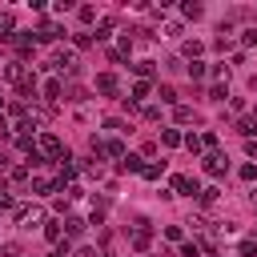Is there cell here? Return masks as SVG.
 <instances>
[{"mask_svg": "<svg viewBox=\"0 0 257 257\" xmlns=\"http://www.w3.org/2000/svg\"><path fill=\"white\" fill-rule=\"evenodd\" d=\"M12 221H16L20 229H32V225H44V213H40L36 205H16V209H12Z\"/></svg>", "mask_w": 257, "mask_h": 257, "instance_id": "6da1fadb", "label": "cell"}, {"mask_svg": "<svg viewBox=\"0 0 257 257\" xmlns=\"http://www.w3.org/2000/svg\"><path fill=\"white\" fill-rule=\"evenodd\" d=\"M36 153H44V157H56V161H60V157H68V153H64V145H60L52 133H40V137H36Z\"/></svg>", "mask_w": 257, "mask_h": 257, "instance_id": "7a4b0ae2", "label": "cell"}, {"mask_svg": "<svg viewBox=\"0 0 257 257\" xmlns=\"http://www.w3.org/2000/svg\"><path fill=\"white\" fill-rule=\"evenodd\" d=\"M205 173H209V177H221V173H229V161H225V153L209 149V153H205Z\"/></svg>", "mask_w": 257, "mask_h": 257, "instance_id": "3957f363", "label": "cell"}, {"mask_svg": "<svg viewBox=\"0 0 257 257\" xmlns=\"http://www.w3.org/2000/svg\"><path fill=\"white\" fill-rule=\"evenodd\" d=\"M52 64H56V72H60V76H76V56H72V52H64V48H60Z\"/></svg>", "mask_w": 257, "mask_h": 257, "instance_id": "277c9868", "label": "cell"}, {"mask_svg": "<svg viewBox=\"0 0 257 257\" xmlns=\"http://www.w3.org/2000/svg\"><path fill=\"white\" fill-rule=\"evenodd\" d=\"M96 88H100L104 96H116V92H120V80H116L112 72H100V76H96Z\"/></svg>", "mask_w": 257, "mask_h": 257, "instance_id": "5b68a950", "label": "cell"}, {"mask_svg": "<svg viewBox=\"0 0 257 257\" xmlns=\"http://www.w3.org/2000/svg\"><path fill=\"white\" fill-rule=\"evenodd\" d=\"M173 189H177V193H189V197H197V193H201V185H197L193 177H173Z\"/></svg>", "mask_w": 257, "mask_h": 257, "instance_id": "8992f818", "label": "cell"}, {"mask_svg": "<svg viewBox=\"0 0 257 257\" xmlns=\"http://www.w3.org/2000/svg\"><path fill=\"white\" fill-rule=\"evenodd\" d=\"M56 36H60V28H56L52 20H40V24H36V40H56Z\"/></svg>", "mask_w": 257, "mask_h": 257, "instance_id": "52a82bcc", "label": "cell"}, {"mask_svg": "<svg viewBox=\"0 0 257 257\" xmlns=\"http://www.w3.org/2000/svg\"><path fill=\"white\" fill-rule=\"evenodd\" d=\"M24 76H28V68H24V64H20V60H12V64H8V68H4V80H12V84H20V80H24Z\"/></svg>", "mask_w": 257, "mask_h": 257, "instance_id": "ba28073f", "label": "cell"}, {"mask_svg": "<svg viewBox=\"0 0 257 257\" xmlns=\"http://www.w3.org/2000/svg\"><path fill=\"white\" fill-rule=\"evenodd\" d=\"M149 241H153L149 221H141V225H137V233H133V245H137V249H149Z\"/></svg>", "mask_w": 257, "mask_h": 257, "instance_id": "9c48e42d", "label": "cell"}, {"mask_svg": "<svg viewBox=\"0 0 257 257\" xmlns=\"http://www.w3.org/2000/svg\"><path fill=\"white\" fill-rule=\"evenodd\" d=\"M181 16H185V20H201V16H205V8H201L197 0H185V4H181Z\"/></svg>", "mask_w": 257, "mask_h": 257, "instance_id": "30bf717a", "label": "cell"}, {"mask_svg": "<svg viewBox=\"0 0 257 257\" xmlns=\"http://www.w3.org/2000/svg\"><path fill=\"white\" fill-rule=\"evenodd\" d=\"M133 72H137L141 80H149V76L157 72V64H153V60H137V64H133Z\"/></svg>", "mask_w": 257, "mask_h": 257, "instance_id": "8fae6325", "label": "cell"}, {"mask_svg": "<svg viewBox=\"0 0 257 257\" xmlns=\"http://www.w3.org/2000/svg\"><path fill=\"white\" fill-rule=\"evenodd\" d=\"M16 88H20V96H36V76L28 72V76H24V80H20Z\"/></svg>", "mask_w": 257, "mask_h": 257, "instance_id": "7c38bea8", "label": "cell"}, {"mask_svg": "<svg viewBox=\"0 0 257 257\" xmlns=\"http://www.w3.org/2000/svg\"><path fill=\"white\" fill-rule=\"evenodd\" d=\"M60 92H64V84H60V80H44V100H56Z\"/></svg>", "mask_w": 257, "mask_h": 257, "instance_id": "4fadbf2b", "label": "cell"}, {"mask_svg": "<svg viewBox=\"0 0 257 257\" xmlns=\"http://www.w3.org/2000/svg\"><path fill=\"white\" fill-rule=\"evenodd\" d=\"M149 92H153V88H149V80H137V84H133V104H141Z\"/></svg>", "mask_w": 257, "mask_h": 257, "instance_id": "5bb4252c", "label": "cell"}, {"mask_svg": "<svg viewBox=\"0 0 257 257\" xmlns=\"http://www.w3.org/2000/svg\"><path fill=\"white\" fill-rule=\"evenodd\" d=\"M237 133H241V137H253V133H257V120H253V116H241V120H237Z\"/></svg>", "mask_w": 257, "mask_h": 257, "instance_id": "9a60e30c", "label": "cell"}, {"mask_svg": "<svg viewBox=\"0 0 257 257\" xmlns=\"http://www.w3.org/2000/svg\"><path fill=\"white\" fill-rule=\"evenodd\" d=\"M181 145H185V149H189L193 157H197V153H205V145H201V137H197V133H189V137H185Z\"/></svg>", "mask_w": 257, "mask_h": 257, "instance_id": "2e32d148", "label": "cell"}, {"mask_svg": "<svg viewBox=\"0 0 257 257\" xmlns=\"http://www.w3.org/2000/svg\"><path fill=\"white\" fill-rule=\"evenodd\" d=\"M120 169H124V173H141V157L124 153V157H120Z\"/></svg>", "mask_w": 257, "mask_h": 257, "instance_id": "e0dca14e", "label": "cell"}, {"mask_svg": "<svg viewBox=\"0 0 257 257\" xmlns=\"http://www.w3.org/2000/svg\"><path fill=\"white\" fill-rule=\"evenodd\" d=\"M64 233H68V237H80V233H84V221H80V217H68V221H64Z\"/></svg>", "mask_w": 257, "mask_h": 257, "instance_id": "ac0fdd59", "label": "cell"}, {"mask_svg": "<svg viewBox=\"0 0 257 257\" xmlns=\"http://www.w3.org/2000/svg\"><path fill=\"white\" fill-rule=\"evenodd\" d=\"M173 116H177V120H181V124H189V120H193V116H197V112H193V108H189V104H177V108H173Z\"/></svg>", "mask_w": 257, "mask_h": 257, "instance_id": "d6986e66", "label": "cell"}, {"mask_svg": "<svg viewBox=\"0 0 257 257\" xmlns=\"http://www.w3.org/2000/svg\"><path fill=\"white\" fill-rule=\"evenodd\" d=\"M161 141H165V145H169V149H177V145H181V141H185V137H181V133H177V128H165V133H161Z\"/></svg>", "mask_w": 257, "mask_h": 257, "instance_id": "ffe728a7", "label": "cell"}, {"mask_svg": "<svg viewBox=\"0 0 257 257\" xmlns=\"http://www.w3.org/2000/svg\"><path fill=\"white\" fill-rule=\"evenodd\" d=\"M217 197H221V189H213V185H209V189H201V193H197V201H201V205H213V201H217Z\"/></svg>", "mask_w": 257, "mask_h": 257, "instance_id": "44dd1931", "label": "cell"}, {"mask_svg": "<svg viewBox=\"0 0 257 257\" xmlns=\"http://www.w3.org/2000/svg\"><path fill=\"white\" fill-rule=\"evenodd\" d=\"M44 237L60 245V221H44Z\"/></svg>", "mask_w": 257, "mask_h": 257, "instance_id": "7402d4cb", "label": "cell"}, {"mask_svg": "<svg viewBox=\"0 0 257 257\" xmlns=\"http://www.w3.org/2000/svg\"><path fill=\"white\" fill-rule=\"evenodd\" d=\"M189 76H193V80H201V76H209V68H205V60H193V64H189Z\"/></svg>", "mask_w": 257, "mask_h": 257, "instance_id": "603a6c76", "label": "cell"}, {"mask_svg": "<svg viewBox=\"0 0 257 257\" xmlns=\"http://www.w3.org/2000/svg\"><path fill=\"white\" fill-rule=\"evenodd\" d=\"M141 173H145V177H149V181H157V177H161V173H165V161H161V165H141Z\"/></svg>", "mask_w": 257, "mask_h": 257, "instance_id": "cb8c5ba5", "label": "cell"}, {"mask_svg": "<svg viewBox=\"0 0 257 257\" xmlns=\"http://www.w3.org/2000/svg\"><path fill=\"white\" fill-rule=\"evenodd\" d=\"M32 189H36V193H52V189H56V185H52V181H48V177H32Z\"/></svg>", "mask_w": 257, "mask_h": 257, "instance_id": "d4e9b609", "label": "cell"}, {"mask_svg": "<svg viewBox=\"0 0 257 257\" xmlns=\"http://www.w3.org/2000/svg\"><path fill=\"white\" fill-rule=\"evenodd\" d=\"M241 257H257V237H245L241 241Z\"/></svg>", "mask_w": 257, "mask_h": 257, "instance_id": "484cf974", "label": "cell"}, {"mask_svg": "<svg viewBox=\"0 0 257 257\" xmlns=\"http://www.w3.org/2000/svg\"><path fill=\"white\" fill-rule=\"evenodd\" d=\"M181 257H201V245H197V241H189V245H181Z\"/></svg>", "mask_w": 257, "mask_h": 257, "instance_id": "4316f807", "label": "cell"}, {"mask_svg": "<svg viewBox=\"0 0 257 257\" xmlns=\"http://www.w3.org/2000/svg\"><path fill=\"white\" fill-rule=\"evenodd\" d=\"M12 28H16V24H12V16L4 12V16H0V36H12Z\"/></svg>", "mask_w": 257, "mask_h": 257, "instance_id": "83f0119b", "label": "cell"}, {"mask_svg": "<svg viewBox=\"0 0 257 257\" xmlns=\"http://www.w3.org/2000/svg\"><path fill=\"white\" fill-rule=\"evenodd\" d=\"M185 56H201V40H185Z\"/></svg>", "mask_w": 257, "mask_h": 257, "instance_id": "f1b7e54d", "label": "cell"}, {"mask_svg": "<svg viewBox=\"0 0 257 257\" xmlns=\"http://www.w3.org/2000/svg\"><path fill=\"white\" fill-rule=\"evenodd\" d=\"M161 100H165V104H177V92H173L169 84H161Z\"/></svg>", "mask_w": 257, "mask_h": 257, "instance_id": "f546056e", "label": "cell"}, {"mask_svg": "<svg viewBox=\"0 0 257 257\" xmlns=\"http://www.w3.org/2000/svg\"><path fill=\"white\" fill-rule=\"evenodd\" d=\"M72 40H76V48H88V44H92V36H88V32H76Z\"/></svg>", "mask_w": 257, "mask_h": 257, "instance_id": "4dcf8cb0", "label": "cell"}, {"mask_svg": "<svg viewBox=\"0 0 257 257\" xmlns=\"http://www.w3.org/2000/svg\"><path fill=\"white\" fill-rule=\"evenodd\" d=\"M209 100H225V84H213L209 88Z\"/></svg>", "mask_w": 257, "mask_h": 257, "instance_id": "1f68e13d", "label": "cell"}, {"mask_svg": "<svg viewBox=\"0 0 257 257\" xmlns=\"http://www.w3.org/2000/svg\"><path fill=\"white\" fill-rule=\"evenodd\" d=\"M241 44H245V48H253V44H257V28H249V32L241 36Z\"/></svg>", "mask_w": 257, "mask_h": 257, "instance_id": "d6a6232c", "label": "cell"}, {"mask_svg": "<svg viewBox=\"0 0 257 257\" xmlns=\"http://www.w3.org/2000/svg\"><path fill=\"white\" fill-rule=\"evenodd\" d=\"M8 133H12V128H8V116L0 112V137H8Z\"/></svg>", "mask_w": 257, "mask_h": 257, "instance_id": "836d02e7", "label": "cell"}, {"mask_svg": "<svg viewBox=\"0 0 257 257\" xmlns=\"http://www.w3.org/2000/svg\"><path fill=\"white\" fill-rule=\"evenodd\" d=\"M76 257H96V249H76Z\"/></svg>", "mask_w": 257, "mask_h": 257, "instance_id": "e575fe53", "label": "cell"}, {"mask_svg": "<svg viewBox=\"0 0 257 257\" xmlns=\"http://www.w3.org/2000/svg\"><path fill=\"white\" fill-rule=\"evenodd\" d=\"M0 169H8V157H4V153H0Z\"/></svg>", "mask_w": 257, "mask_h": 257, "instance_id": "d590c367", "label": "cell"}]
</instances>
